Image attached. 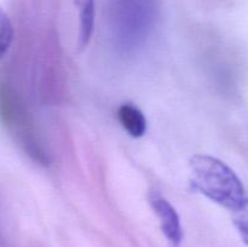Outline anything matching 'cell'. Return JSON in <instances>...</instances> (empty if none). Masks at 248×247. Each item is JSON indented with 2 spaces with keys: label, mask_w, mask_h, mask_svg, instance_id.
I'll use <instances>...</instances> for the list:
<instances>
[{
  "label": "cell",
  "mask_w": 248,
  "mask_h": 247,
  "mask_svg": "<svg viewBox=\"0 0 248 247\" xmlns=\"http://www.w3.org/2000/svg\"><path fill=\"white\" fill-rule=\"evenodd\" d=\"M149 203L157 216L162 234L172 247H179L183 240L181 219L176 208L156 191L149 194Z\"/></svg>",
  "instance_id": "7a4b0ae2"
},
{
  "label": "cell",
  "mask_w": 248,
  "mask_h": 247,
  "mask_svg": "<svg viewBox=\"0 0 248 247\" xmlns=\"http://www.w3.org/2000/svg\"><path fill=\"white\" fill-rule=\"evenodd\" d=\"M74 4L79 11L80 29L79 45L80 50L86 47L91 40L94 27V0H74Z\"/></svg>",
  "instance_id": "277c9868"
},
{
  "label": "cell",
  "mask_w": 248,
  "mask_h": 247,
  "mask_svg": "<svg viewBox=\"0 0 248 247\" xmlns=\"http://www.w3.org/2000/svg\"><path fill=\"white\" fill-rule=\"evenodd\" d=\"M118 118L121 126L135 138L142 137L147 131V119L136 106L124 103L118 109Z\"/></svg>",
  "instance_id": "3957f363"
},
{
  "label": "cell",
  "mask_w": 248,
  "mask_h": 247,
  "mask_svg": "<svg viewBox=\"0 0 248 247\" xmlns=\"http://www.w3.org/2000/svg\"><path fill=\"white\" fill-rule=\"evenodd\" d=\"M14 40V26L6 12L0 7V58L4 57Z\"/></svg>",
  "instance_id": "5b68a950"
},
{
  "label": "cell",
  "mask_w": 248,
  "mask_h": 247,
  "mask_svg": "<svg viewBox=\"0 0 248 247\" xmlns=\"http://www.w3.org/2000/svg\"><path fill=\"white\" fill-rule=\"evenodd\" d=\"M189 166L191 188L213 202L234 211L246 199L241 179L222 160L210 155H194Z\"/></svg>",
  "instance_id": "6da1fadb"
},
{
  "label": "cell",
  "mask_w": 248,
  "mask_h": 247,
  "mask_svg": "<svg viewBox=\"0 0 248 247\" xmlns=\"http://www.w3.org/2000/svg\"><path fill=\"white\" fill-rule=\"evenodd\" d=\"M232 212V223L239 232L240 236L248 246V199H245L244 202Z\"/></svg>",
  "instance_id": "8992f818"
}]
</instances>
